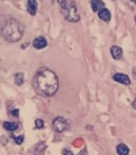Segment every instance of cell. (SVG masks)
<instances>
[{"label": "cell", "instance_id": "8", "mask_svg": "<svg viewBox=\"0 0 136 155\" xmlns=\"http://www.w3.org/2000/svg\"><path fill=\"white\" fill-rule=\"evenodd\" d=\"M27 10H28L29 14L32 16L36 15L37 12V2L36 0H28V3H27Z\"/></svg>", "mask_w": 136, "mask_h": 155}, {"label": "cell", "instance_id": "5", "mask_svg": "<svg viewBox=\"0 0 136 155\" xmlns=\"http://www.w3.org/2000/svg\"><path fill=\"white\" fill-rule=\"evenodd\" d=\"M113 80L116 81L118 83H121L123 85H130L131 84V80H130V78L128 77L127 74L124 73H115L113 75Z\"/></svg>", "mask_w": 136, "mask_h": 155}, {"label": "cell", "instance_id": "6", "mask_svg": "<svg viewBox=\"0 0 136 155\" xmlns=\"http://www.w3.org/2000/svg\"><path fill=\"white\" fill-rule=\"evenodd\" d=\"M48 43H47V39L45 38L44 36H38L33 41V47L35 49H43V48L47 47Z\"/></svg>", "mask_w": 136, "mask_h": 155}, {"label": "cell", "instance_id": "19", "mask_svg": "<svg viewBox=\"0 0 136 155\" xmlns=\"http://www.w3.org/2000/svg\"><path fill=\"white\" fill-rule=\"evenodd\" d=\"M133 75H134V78L136 79V67H134V68H133Z\"/></svg>", "mask_w": 136, "mask_h": 155}, {"label": "cell", "instance_id": "20", "mask_svg": "<svg viewBox=\"0 0 136 155\" xmlns=\"http://www.w3.org/2000/svg\"><path fill=\"white\" fill-rule=\"evenodd\" d=\"M131 1H132L133 3H135V5H136V0H131Z\"/></svg>", "mask_w": 136, "mask_h": 155}, {"label": "cell", "instance_id": "3", "mask_svg": "<svg viewBox=\"0 0 136 155\" xmlns=\"http://www.w3.org/2000/svg\"><path fill=\"white\" fill-rule=\"evenodd\" d=\"M61 13L64 16L66 20L70 22H78L80 20V15L78 13V9L75 5L70 3L69 1H67V3L64 7H61Z\"/></svg>", "mask_w": 136, "mask_h": 155}, {"label": "cell", "instance_id": "7", "mask_svg": "<svg viewBox=\"0 0 136 155\" xmlns=\"http://www.w3.org/2000/svg\"><path fill=\"white\" fill-rule=\"evenodd\" d=\"M98 16H99L100 19L103 20V21H105V22H108L111 20V18H112L111 12L108 11L106 8H102V9H100L99 11H98Z\"/></svg>", "mask_w": 136, "mask_h": 155}, {"label": "cell", "instance_id": "9", "mask_svg": "<svg viewBox=\"0 0 136 155\" xmlns=\"http://www.w3.org/2000/svg\"><path fill=\"white\" fill-rule=\"evenodd\" d=\"M111 54H112L113 58H115V60H120V58H122L123 52L119 46H113L111 48Z\"/></svg>", "mask_w": 136, "mask_h": 155}, {"label": "cell", "instance_id": "12", "mask_svg": "<svg viewBox=\"0 0 136 155\" xmlns=\"http://www.w3.org/2000/svg\"><path fill=\"white\" fill-rule=\"evenodd\" d=\"M3 127H5L7 131L13 132V131H16V130L18 129V123H16V122H9V121H7V122L3 123Z\"/></svg>", "mask_w": 136, "mask_h": 155}, {"label": "cell", "instance_id": "1", "mask_svg": "<svg viewBox=\"0 0 136 155\" xmlns=\"http://www.w3.org/2000/svg\"><path fill=\"white\" fill-rule=\"evenodd\" d=\"M34 91L41 97H52L58 88V78L54 71L41 67L33 78Z\"/></svg>", "mask_w": 136, "mask_h": 155}, {"label": "cell", "instance_id": "14", "mask_svg": "<svg viewBox=\"0 0 136 155\" xmlns=\"http://www.w3.org/2000/svg\"><path fill=\"white\" fill-rule=\"evenodd\" d=\"M35 127H36V129H43L44 121L41 120V119H36V121H35Z\"/></svg>", "mask_w": 136, "mask_h": 155}, {"label": "cell", "instance_id": "4", "mask_svg": "<svg viewBox=\"0 0 136 155\" xmlns=\"http://www.w3.org/2000/svg\"><path fill=\"white\" fill-rule=\"evenodd\" d=\"M52 127L53 130L58 133H63L69 127V121L65 119L64 117H56L54 118L53 122H52Z\"/></svg>", "mask_w": 136, "mask_h": 155}, {"label": "cell", "instance_id": "15", "mask_svg": "<svg viewBox=\"0 0 136 155\" xmlns=\"http://www.w3.org/2000/svg\"><path fill=\"white\" fill-rule=\"evenodd\" d=\"M14 140H15V142L17 144H22V141H24V135H20V136H17V137L14 138Z\"/></svg>", "mask_w": 136, "mask_h": 155}, {"label": "cell", "instance_id": "13", "mask_svg": "<svg viewBox=\"0 0 136 155\" xmlns=\"http://www.w3.org/2000/svg\"><path fill=\"white\" fill-rule=\"evenodd\" d=\"M25 82V75L24 73L19 72L15 74V84H17L18 86H22Z\"/></svg>", "mask_w": 136, "mask_h": 155}, {"label": "cell", "instance_id": "17", "mask_svg": "<svg viewBox=\"0 0 136 155\" xmlns=\"http://www.w3.org/2000/svg\"><path fill=\"white\" fill-rule=\"evenodd\" d=\"M11 114L13 115L14 117H18V115H19V110H13L11 112Z\"/></svg>", "mask_w": 136, "mask_h": 155}, {"label": "cell", "instance_id": "21", "mask_svg": "<svg viewBox=\"0 0 136 155\" xmlns=\"http://www.w3.org/2000/svg\"><path fill=\"white\" fill-rule=\"evenodd\" d=\"M135 24H136V16H135Z\"/></svg>", "mask_w": 136, "mask_h": 155}, {"label": "cell", "instance_id": "2", "mask_svg": "<svg viewBox=\"0 0 136 155\" xmlns=\"http://www.w3.org/2000/svg\"><path fill=\"white\" fill-rule=\"evenodd\" d=\"M25 33V26L14 17H7L0 21V35L9 43L20 41Z\"/></svg>", "mask_w": 136, "mask_h": 155}, {"label": "cell", "instance_id": "11", "mask_svg": "<svg viewBox=\"0 0 136 155\" xmlns=\"http://www.w3.org/2000/svg\"><path fill=\"white\" fill-rule=\"evenodd\" d=\"M116 151L118 153V155H129L130 153V149L124 143H119L116 147Z\"/></svg>", "mask_w": 136, "mask_h": 155}, {"label": "cell", "instance_id": "10", "mask_svg": "<svg viewBox=\"0 0 136 155\" xmlns=\"http://www.w3.org/2000/svg\"><path fill=\"white\" fill-rule=\"evenodd\" d=\"M102 8H105V3L102 0H91V10H93V12H98Z\"/></svg>", "mask_w": 136, "mask_h": 155}, {"label": "cell", "instance_id": "16", "mask_svg": "<svg viewBox=\"0 0 136 155\" xmlns=\"http://www.w3.org/2000/svg\"><path fill=\"white\" fill-rule=\"evenodd\" d=\"M63 155H74V153L70 150H68V149H64L63 150Z\"/></svg>", "mask_w": 136, "mask_h": 155}, {"label": "cell", "instance_id": "18", "mask_svg": "<svg viewBox=\"0 0 136 155\" xmlns=\"http://www.w3.org/2000/svg\"><path fill=\"white\" fill-rule=\"evenodd\" d=\"M132 106H133L134 110H136V98L133 100V103H132Z\"/></svg>", "mask_w": 136, "mask_h": 155}]
</instances>
